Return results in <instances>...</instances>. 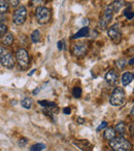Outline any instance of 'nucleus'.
Returning <instances> with one entry per match:
<instances>
[{
	"instance_id": "obj_1",
	"label": "nucleus",
	"mask_w": 134,
	"mask_h": 151,
	"mask_svg": "<svg viewBox=\"0 0 134 151\" xmlns=\"http://www.w3.org/2000/svg\"><path fill=\"white\" fill-rule=\"evenodd\" d=\"M109 146L116 151H128L132 149V144L123 136L114 137L109 141Z\"/></svg>"
},
{
	"instance_id": "obj_2",
	"label": "nucleus",
	"mask_w": 134,
	"mask_h": 151,
	"mask_svg": "<svg viewBox=\"0 0 134 151\" xmlns=\"http://www.w3.org/2000/svg\"><path fill=\"white\" fill-rule=\"evenodd\" d=\"M35 18L39 25H46L51 21L52 18V12L50 8L46 6H38L35 10Z\"/></svg>"
},
{
	"instance_id": "obj_3",
	"label": "nucleus",
	"mask_w": 134,
	"mask_h": 151,
	"mask_svg": "<svg viewBox=\"0 0 134 151\" xmlns=\"http://www.w3.org/2000/svg\"><path fill=\"white\" fill-rule=\"evenodd\" d=\"M126 93L122 88H116L109 98V103L114 107H120L125 103Z\"/></svg>"
},
{
	"instance_id": "obj_4",
	"label": "nucleus",
	"mask_w": 134,
	"mask_h": 151,
	"mask_svg": "<svg viewBox=\"0 0 134 151\" xmlns=\"http://www.w3.org/2000/svg\"><path fill=\"white\" fill-rule=\"evenodd\" d=\"M16 59L18 62L19 67L22 70H26L28 69L29 64H30V57L29 54L26 50L24 48H19L16 52Z\"/></svg>"
},
{
	"instance_id": "obj_5",
	"label": "nucleus",
	"mask_w": 134,
	"mask_h": 151,
	"mask_svg": "<svg viewBox=\"0 0 134 151\" xmlns=\"http://www.w3.org/2000/svg\"><path fill=\"white\" fill-rule=\"evenodd\" d=\"M27 14H28V12H27V8L24 5L17 7L14 14H12V22H14V24L17 25V26H21V25L24 24L27 18Z\"/></svg>"
},
{
	"instance_id": "obj_6",
	"label": "nucleus",
	"mask_w": 134,
	"mask_h": 151,
	"mask_svg": "<svg viewBox=\"0 0 134 151\" xmlns=\"http://www.w3.org/2000/svg\"><path fill=\"white\" fill-rule=\"evenodd\" d=\"M112 14H114V8H112V5H108L105 7L103 12V14H102L100 21H99V28L101 30H104V29L107 28L108 23L112 20Z\"/></svg>"
},
{
	"instance_id": "obj_7",
	"label": "nucleus",
	"mask_w": 134,
	"mask_h": 151,
	"mask_svg": "<svg viewBox=\"0 0 134 151\" xmlns=\"http://www.w3.org/2000/svg\"><path fill=\"white\" fill-rule=\"evenodd\" d=\"M107 35L116 43H119L122 39V33H121V30L119 29L118 25H114V26L109 27V29L107 30Z\"/></svg>"
},
{
	"instance_id": "obj_8",
	"label": "nucleus",
	"mask_w": 134,
	"mask_h": 151,
	"mask_svg": "<svg viewBox=\"0 0 134 151\" xmlns=\"http://www.w3.org/2000/svg\"><path fill=\"white\" fill-rule=\"evenodd\" d=\"M0 65L6 69H12L14 67V59L10 52H6L2 57H0Z\"/></svg>"
},
{
	"instance_id": "obj_9",
	"label": "nucleus",
	"mask_w": 134,
	"mask_h": 151,
	"mask_svg": "<svg viewBox=\"0 0 134 151\" xmlns=\"http://www.w3.org/2000/svg\"><path fill=\"white\" fill-rule=\"evenodd\" d=\"M88 52V45L85 43H76L75 45L72 47L71 54L73 57L76 58H82Z\"/></svg>"
},
{
	"instance_id": "obj_10",
	"label": "nucleus",
	"mask_w": 134,
	"mask_h": 151,
	"mask_svg": "<svg viewBox=\"0 0 134 151\" xmlns=\"http://www.w3.org/2000/svg\"><path fill=\"white\" fill-rule=\"evenodd\" d=\"M119 79V73L114 69H110L105 75V80L109 86H116Z\"/></svg>"
},
{
	"instance_id": "obj_11",
	"label": "nucleus",
	"mask_w": 134,
	"mask_h": 151,
	"mask_svg": "<svg viewBox=\"0 0 134 151\" xmlns=\"http://www.w3.org/2000/svg\"><path fill=\"white\" fill-rule=\"evenodd\" d=\"M74 145H76L80 149H82V150H91L93 148L92 144H90L88 141H84V140L75 141L74 142Z\"/></svg>"
},
{
	"instance_id": "obj_12",
	"label": "nucleus",
	"mask_w": 134,
	"mask_h": 151,
	"mask_svg": "<svg viewBox=\"0 0 134 151\" xmlns=\"http://www.w3.org/2000/svg\"><path fill=\"white\" fill-rule=\"evenodd\" d=\"M14 42V35H12L10 32H7V33L4 34V36L2 37V43L5 46H9L12 44Z\"/></svg>"
},
{
	"instance_id": "obj_13",
	"label": "nucleus",
	"mask_w": 134,
	"mask_h": 151,
	"mask_svg": "<svg viewBox=\"0 0 134 151\" xmlns=\"http://www.w3.org/2000/svg\"><path fill=\"white\" fill-rule=\"evenodd\" d=\"M104 139L110 141L116 137V129H112V127H107V129L104 131V135H103Z\"/></svg>"
},
{
	"instance_id": "obj_14",
	"label": "nucleus",
	"mask_w": 134,
	"mask_h": 151,
	"mask_svg": "<svg viewBox=\"0 0 134 151\" xmlns=\"http://www.w3.org/2000/svg\"><path fill=\"white\" fill-rule=\"evenodd\" d=\"M89 34H90V30H89V28H88V27H84V28H82L78 32H76V33L74 34L71 38H72V39H75V38L86 37V36H88Z\"/></svg>"
},
{
	"instance_id": "obj_15",
	"label": "nucleus",
	"mask_w": 134,
	"mask_h": 151,
	"mask_svg": "<svg viewBox=\"0 0 134 151\" xmlns=\"http://www.w3.org/2000/svg\"><path fill=\"white\" fill-rule=\"evenodd\" d=\"M114 129H116V133H118L120 136H124L126 134V131H127V127H126V124L122 121L118 122L114 127Z\"/></svg>"
},
{
	"instance_id": "obj_16",
	"label": "nucleus",
	"mask_w": 134,
	"mask_h": 151,
	"mask_svg": "<svg viewBox=\"0 0 134 151\" xmlns=\"http://www.w3.org/2000/svg\"><path fill=\"white\" fill-rule=\"evenodd\" d=\"M133 79V74L130 73V72H125L124 74H123L122 76V83L124 86H129V84L131 83V81H132Z\"/></svg>"
},
{
	"instance_id": "obj_17",
	"label": "nucleus",
	"mask_w": 134,
	"mask_h": 151,
	"mask_svg": "<svg viewBox=\"0 0 134 151\" xmlns=\"http://www.w3.org/2000/svg\"><path fill=\"white\" fill-rule=\"evenodd\" d=\"M32 104H33L32 99L29 97L24 98V99L21 101V105H22L24 108H26V109H30V108L32 107Z\"/></svg>"
},
{
	"instance_id": "obj_18",
	"label": "nucleus",
	"mask_w": 134,
	"mask_h": 151,
	"mask_svg": "<svg viewBox=\"0 0 134 151\" xmlns=\"http://www.w3.org/2000/svg\"><path fill=\"white\" fill-rule=\"evenodd\" d=\"M9 9V4L6 0H0V14H3L8 12Z\"/></svg>"
},
{
	"instance_id": "obj_19",
	"label": "nucleus",
	"mask_w": 134,
	"mask_h": 151,
	"mask_svg": "<svg viewBox=\"0 0 134 151\" xmlns=\"http://www.w3.org/2000/svg\"><path fill=\"white\" fill-rule=\"evenodd\" d=\"M124 3H125L124 0H114V2L112 3V8H114V12H120V9L123 7V5H124Z\"/></svg>"
},
{
	"instance_id": "obj_20",
	"label": "nucleus",
	"mask_w": 134,
	"mask_h": 151,
	"mask_svg": "<svg viewBox=\"0 0 134 151\" xmlns=\"http://www.w3.org/2000/svg\"><path fill=\"white\" fill-rule=\"evenodd\" d=\"M38 104L41 105L42 107H44L46 109H50V108H55L57 107V105L54 103V102H50V101H38Z\"/></svg>"
},
{
	"instance_id": "obj_21",
	"label": "nucleus",
	"mask_w": 134,
	"mask_h": 151,
	"mask_svg": "<svg viewBox=\"0 0 134 151\" xmlns=\"http://www.w3.org/2000/svg\"><path fill=\"white\" fill-rule=\"evenodd\" d=\"M31 40H32V42H34V43H37V42H39V40H40V32L38 30H34L32 35H31Z\"/></svg>"
},
{
	"instance_id": "obj_22",
	"label": "nucleus",
	"mask_w": 134,
	"mask_h": 151,
	"mask_svg": "<svg viewBox=\"0 0 134 151\" xmlns=\"http://www.w3.org/2000/svg\"><path fill=\"white\" fill-rule=\"evenodd\" d=\"M124 16L126 17V19L128 20H131V19L134 18V12L131 10V7H127L124 12Z\"/></svg>"
},
{
	"instance_id": "obj_23",
	"label": "nucleus",
	"mask_w": 134,
	"mask_h": 151,
	"mask_svg": "<svg viewBox=\"0 0 134 151\" xmlns=\"http://www.w3.org/2000/svg\"><path fill=\"white\" fill-rule=\"evenodd\" d=\"M72 96H73L74 98H76V99L80 98L82 97V88H78V86H75V88L72 90Z\"/></svg>"
},
{
	"instance_id": "obj_24",
	"label": "nucleus",
	"mask_w": 134,
	"mask_h": 151,
	"mask_svg": "<svg viewBox=\"0 0 134 151\" xmlns=\"http://www.w3.org/2000/svg\"><path fill=\"white\" fill-rule=\"evenodd\" d=\"M46 149V145L44 144H41V143H38V144H35V145H33L32 147L30 148V150L32 151H39V150H44Z\"/></svg>"
},
{
	"instance_id": "obj_25",
	"label": "nucleus",
	"mask_w": 134,
	"mask_h": 151,
	"mask_svg": "<svg viewBox=\"0 0 134 151\" xmlns=\"http://www.w3.org/2000/svg\"><path fill=\"white\" fill-rule=\"evenodd\" d=\"M126 64H127V62L126 60H124V59H120V60L117 61V66H118L120 69H124V68L126 67Z\"/></svg>"
},
{
	"instance_id": "obj_26",
	"label": "nucleus",
	"mask_w": 134,
	"mask_h": 151,
	"mask_svg": "<svg viewBox=\"0 0 134 151\" xmlns=\"http://www.w3.org/2000/svg\"><path fill=\"white\" fill-rule=\"evenodd\" d=\"M5 33H7V26L3 23H0V36L4 35Z\"/></svg>"
},
{
	"instance_id": "obj_27",
	"label": "nucleus",
	"mask_w": 134,
	"mask_h": 151,
	"mask_svg": "<svg viewBox=\"0 0 134 151\" xmlns=\"http://www.w3.org/2000/svg\"><path fill=\"white\" fill-rule=\"evenodd\" d=\"M6 1L8 2V4H9L10 6H12V7H17V6H19V4H20L21 0H6Z\"/></svg>"
},
{
	"instance_id": "obj_28",
	"label": "nucleus",
	"mask_w": 134,
	"mask_h": 151,
	"mask_svg": "<svg viewBox=\"0 0 134 151\" xmlns=\"http://www.w3.org/2000/svg\"><path fill=\"white\" fill-rule=\"evenodd\" d=\"M106 127H107V122H106V121H102V123H100V124H99V127H97V132H100L101 129H105Z\"/></svg>"
},
{
	"instance_id": "obj_29",
	"label": "nucleus",
	"mask_w": 134,
	"mask_h": 151,
	"mask_svg": "<svg viewBox=\"0 0 134 151\" xmlns=\"http://www.w3.org/2000/svg\"><path fill=\"white\" fill-rule=\"evenodd\" d=\"M27 143H28V140L25 139V138H23V139H21L20 141H19V145H20L21 147H24Z\"/></svg>"
},
{
	"instance_id": "obj_30",
	"label": "nucleus",
	"mask_w": 134,
	"mask_h": 151,
	"mask_svg": "<svg viewBox=\"0 0 134 151\" xmlns=\"http://www.w3.org/2000/svg\"><path fill=\"white\" fill-rule=\"evenodd\" d=\"M6 52H7V50H6V48H4L3 46L0 45V57H2L3 55H5Z\"/></svg>"
},
{
	"instance_id": "obj_31",
	"label": "nucleus",
	"mask_w": 134,
	"mask_h": 151,
	"mask_svg": "<svg viewBox=\"0 0 134 151\" xmlns=\"http://www.w3.org/2000/svg\"><path fill=\"white\" fill-rule=\"evenodd\" d=\"M63 113L66 114V115H69V114L71 113V109H70V108H68V107L64 108V109H63Z\"/></svg>"
},
{
	"instance_id": "obj_32",
	"label": "nucleus",
	"mask_w": 134,
	"mask_h": 151,
	"mask_svg": "<svg viewBox=\"0 0 134 151\" xmlns=\"http://www.w3.org/2000/svg\"><path fill=\"white\" fill-rule=\"evenodd\" d=\"M58 48H59V50H63V41H59L58 42Z\"/></svg>"
},
{
	"instance_id": "obj_33",
	"label": "nucleus",
	"mask_w": 134,
	"mask_h": 151,
	"mask_svg": "<svg viewBox=\"0 0 134 151\" xmlns=\"http://www.w3.org/2000/svg\"><path fill=\"white\" fill-rule=\"evenodd\" d=\"M78 123H80V124H83V123L85 122V119H83V118H78Z\"/></svg>"
},
{
	"instance_id": "obj_34",
	"label": "nucleus",
	"mask_w": 134,
	"mask_h": 151,
	"mask_svg": "<svg viewBox=\"0 0 134 151\" xmlns=\"http://www.w3.org/2000/svg\"><path fill=\"white\" fill-rule=\"evenodd\" d=\"M130 114H131V116H132V117H134V107L132 108V109H131V112H130Z\"/></svg>"
},
{
	"instance_id": "obj_35",
	"label": "nucleus",
	"mask_w": 134,
	"mask_h": 151,
	"mask_svg": "<svg viewBox=\"0 0 134 151\" xmlns=\"http://www.w3.org/2000/svg\"><path fill=\"white\" fill-rule=\"evenodd\" d=\"M129 64H130V65H133V64H134V58H132L130 61H129Z\"/></svg>"
},
{
	"instance_id": "obj_36",
	"label": "nucleus",
	"mask_w": 134,
	"mask_h": 151,
	"mask_svg": "<svg viewBox=\"0 0 134 151\" xmlns=\"http://www.w3.org/2000/svg\"><path fill=\"white\" fill-rule=\"evenodd\" d=\"M133 78H134V73H133Z\"/></svg>"
}]
</instances>
